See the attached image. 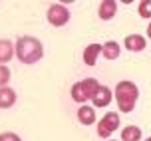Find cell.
<instances>
[{
    "instance_id": "obj_1",
    "label": "cell",
    "mask_w": 151,
    "mask_h": 141,
    "mask_svg": "<svg viewBox=\"0 0 151 141\" xmlns=\"http://www.w3.org/2000/svg\"><path fill=\"white\" fill-rule=\"evenodd\" d=\"M16 56L22 64H36L44 56V46L34 36H22L16 40Z\"/></svg>"
},
{
    "instance_id": "obj_2",
    "label": "cell",
    "mask_w": 151,
    "mask_h": 141,
    "mask_svg": "<svg viewBox=\"0 0 151 141\" xmlns=\"http://www.w3.org/2000/svg\"><path fill=\"white\" fill-rule=\"evenodd\" d=\"M137 97H139V89L133 82H119L115 86V101L119 112L129 113L137 104Z\"/></svg>"
},
{
    "instance_id": "obj_3",
    "label": "cell",
    "mask_w": 151,
    "mask_h": 141,
    "mask_svg": "<svg viewBox=\"0 0 151 141\" xmlns=\"http://www.w3.org/2000/svg\"><path fill=\"white\" fill-rule=\"evenodd\" d=\"M99 89V82L96 78H86L82 82H76L70 89V94H72V99L78 101V104H83V101H88V99H93L96 94H98Z\"/></svg>"
},
{
    "instance_id": "obj_4",
    "label": "cell",
    "mask_w": 151,
    "mask_h": 141,
    "mask_svg": "<svg viewBox=\"0 0 151 141\" xmlns=\"http://www.w3.org/2000/svg\"><path fill=\"white\" fill-rule=\"evenodd\" d=\"M119 127V115L115 112H107L104 117L99 119V125H98V135L101 139H107L109 135Z\"/></svg>"
},
{
    "instance_id": "obj_5",
    "label": "cell",
    "mask_w": 151,
    "mask_h": 141,
    "mask_svg": "<svg viewBox=\"0 0 151 141\" xmlns=\"http://www.w3.org/2000/svg\"><path fill=\"white\" fill-rule=\"evenodd\" d=\"M48 22L52 26H64L70 22V12L64 4H52L48 8Z\"/></svg>"
},
{
    "instance_id": "obj_6",
    "label": "cell",
    "mask_w": 151,
    "mask_h": 141,
    "mask_svg": "<svg viewBox=\"0 0 151 141\" xmlns=\"http://www.w3.org/2000/svg\"><path fill=\"white\" fill-rule=\"evenodd\" d=\"M111 97H113L111 89L107 88V86H99L96 97L91 99V101H93V107H107V105L111 104Z\"/></svg>"
},
{
    "instance_id": "obj_7",
    "label": "cell",
    "mask_w": 151,
    "mask_h": 141,
    "mask_svg": "<svg viewBox=\"0 0 151 141\" xmlns=\"http://www.w3.org/2000/svg\"><path fill=\"white\" fill-rule=\"evenodd\" d=\"M117 12V2L115 0H101L98 8V14L101 20H111Z\"/></svg>"
},
{
    "instance_id": "obj_8",
    "label": "cell",
    "mask_w": 151,
    "mask_h": 141,
    "mask_svg": "<svg viewBox=\"0 0 151 141\" xmlns=\"http://www.w3.org/2000/svg\"><path fill=\"white\" fill-rule=\"evenodd\" d=\"M123 46L127 48L129 52H141L147 44H145V38L143 36H139V34H129V36H125Z\"/></svg>"
},
{
    "instance_id": "obj_9",
    "label": "cell",
    "mask_w": 151,
    "mask_h": 141,
    "mask_svg": "<svg viewBox=\"0 0 151 141\" xmlns=\"http://www.w3.org/2000/svg\"><path fill=\"white\" fill-rule=\"evenodd\" d=\"M14 54L16 46L10 40H0V66H6V62H10Z\"/></svg>"
},
{
    "instance_id": "obj_10",
    "label": "cell",
    "mask_w": 151,
    "mask_h": 141,
    "mask_svg": "<svg viewBox=\"0 0 151 141\" xmlns=\"http://www.w3.org/2000/svg\"><path fill=\"white\" fill-rule=\"evenodd\" d=\"M78 121L83 123V125H91L96 121V109L91 105H86L83 104L80 109H78Z\"/></svg>"
},
{
    "instance_id": "obj_11",
    "label": "cell",
    "mask_w": 151,
    "mask_h": 141,
    "mask_svg": "<svg viewBox=\"0 0 151 141\" xmlns=\"http://www.w3.org/2000/svg\"><path fill=\"white\" fill-rule=\"evenodd\" d=\"M16 104V91L12 88H0V107L8 109Z\"/></svg>"
},
{
    "instance_id": "obj_12",
    "label": "cell",
    "mask_w": 151,
    "mask_h": 141,
    "mask_svg": "<svg viewBox=\"0 0 151 141\" xmlns=\"http://www.w3.org/2000/svg\"><path fill=\"white\" fill-rule=\"evenodd\" d=\"M119 52H121V48H119V44H117L115 40H109V42H106V44L101 46V54H104L106 60L119 58Z\"/></svg>"
},
{
    "instance_id": "obj_13",
    "label": "cell",
    "mask_w": 151,
    "mask_h": 141,
    "mask_svg": "<svg viewBox=\"0 0 151 141\" xmlns=\"http://www.w3.org/2000/svg\"><path fill=\"white\" fill-rule=\"evenodd\" d=\"M101 52V46L99 44H90L86 50H83V62H86V66H93L96 62H98V56Z\"/></svg>"
},
{
    "instance_id": "obj_14",
    "label": "cell",
    "mask_w": 151,
    "mask_h": 141,
    "mask_svg": "<svg viewBox=\"0 0 151 141\" xmlns=\"http://www.w3.org/2000/svg\"><path fill=\"white\" fill-rule=\"evenodd\" d=\"M141 139V129L137 125H127L121 131V141H139Z\"/></svg>"
},
{
    "instance_id": "obj_15",
    "label": "cell",
    "mask_w": 151,
    "mask_h": 141,
    "mask_svg": "<svg viewBox=\"0 0 151 141\" xmlns=\"http://www.w3.org/2000/svg\"><path fill=\"white\" fill-rule=\"evenodd\" d=\"M139 16L141 18H151V0H141L139 2Z\"/></svg>"
},
{
    "instance_id": "obj_16",
    "label": "cell",
    "mask_w": 151,
    "mask_h": 141,
    "mask_svg": "<svg viewBox=\"0 0 151 141\" xmlns=\"http://www.w3.org/2000/svg\"><path fill=\"white\" fill-rule=\"evenodd\" d=\"M10 70L8 66H0V88H6V83L10 82Z\"/></svg>"
},
{
    "instance_id": "obj_17",
    "label": "cell",
    "mask_w": 151,
    "mask_h": 141,
    "mask_svg": "<svg viewBox=\"0 0 151 141\" xmlns=\"http://www.w3.org/2000/svg\"><path fill=\"white\" fill-rule=\"evenodd\" d=\"M0 141H22V139L12 131H6V133H0Z\"/></svg>"
},
{
    "instance_id": "obj_18",
    "label": "cell",
    "mask_w": 151,
    "mask_h": 141,
    "mask_svg": "<svg viewBox=\"0 0 151 141\" xmlns=\"http://www.w3.org/2000/svg\"><path fill=\"white\" fill-rule=\"evenodd\" d=\"M147 36H149V40H151V24L147 26Z\"/></svg>"
},
{
    "instance_id": "obj_19",
    "label": "cell",
    "mask_w": 151,
    "mask_h": 141,
    "mask_svg": "<svg viewBox=\"0 0 151 141\" xmlns=\"http://www.w3.org/2000/svg\"><path fill=\"white\" fill-rule=\"evenodd\" d=\"M147 141H151V137H147Z\"/></svg>"
}]
</instances>
